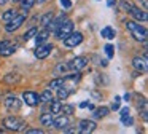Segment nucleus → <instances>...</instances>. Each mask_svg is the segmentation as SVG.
Instances as JSON below:
<instances>
[{
	"mask_svg": "<svg viewBox=\"0 0 148 134\" xmlns=\"http://www.w3.org/2000/svg\"><path fill=\"white\" fill-rule=\"evenodd\" d=\"M124 27L127 29L129 32H131L132 38H134L135 41H140V43L147 41V38H148V30H147V27H145L143 24L134 21V19H127V21L124 22Z\"/></svg>",
	"mask_w": 148,
	"mask_h": 134,
	"instance_id": "f257e3e1",
	"label": "nucleus"
},
{
	"mask_svg": "<svg viewBox=\"0 0 148 134\" xmlns=\"http://www.w3.org/2000/svg\"><path fill=\"white\" fill-rule=\"evenodd\" d=\"M2 126L5 128V131H11V133H21V131L26 129L27 123L24 118L21 117H16L14 113L8 115L2 120Z\"/></svg>",
	"mask_w": 148,
	"mask_h": 134,
	"instance_id": "f03ea898",
	"label": "nucleus"
},
{
	"mask_svg": "<svg viewBox=\"0 0 148 134\" xmlns=\"http://www.w3.org/2000/svg\"><path fill=\"white\" fill-rule=\"evenodd\" d=\"M27 21V16L23 15V13H18L11 21L5 22V32L7 34H14L19 27H23V24Z\"/></svg>",
	"mask_w": 148,
	"mask_h": 134,
	"instance_id": "7ed1b4c3",
	"label": "nucleus"
},
{
	"mask_svg": "<svg viewBox=\"0 0 148 134\" xmlns=\"http://www.w3.org/2000/svg\"><path fill=\"white\" fill-rule=\"evenodd\" d=\"M83 40H84V37H83V34H81L80 30H77V32L72 30L70 34H69L64 40H61V41L64 43L65 48H75V46H78V45L83 43Z\"/></svg>",
	"mask_w": 148,
	"mask_h": 134,
	"instance_id": "20e7f679",
	"label": "nucleus"
},
{
	"mask_svg": "<svg viewBox=\"0 0 148 134\" xmlns=\"http://www.w3.org/2000/svg\"><path fill=\"white\" fill-rule=\"evenodd\" d=\"M3 105H5V108H7L8 113H18V112L21 110L23 101H21V99L18 97V96L10 94V96H7V99L3 101Z\"/></svg>",
	"mask_w": 148,
	"mask_h": 134,
	"instance_id": "39448f33",
	"label": "nucleus"
},
{
	"mask_svg": "<svg viewBox=\"0 0 148 134\" xmlns=\"http://www.w3.org/2000/svg\"><path fill=\"white\" fill-rule=\"evenodd\" d=\"M73 27H75V26H73V21L67 18V19H65V21L54 30V37L58 38V40H64V38L67 37V35L70 34L72 30H73Z\"/></svg>",
	"mask_w": 148,
	"mask_h": 134,
	"instance_id": "423d86ee",
	"label": "nucleus"
},
{
	"mask_svg": "<svg viewBox=\"0 0 148 134\" xmlns=\"http://www.w3.org/2000/svg\"><path fill=\"white\" fill-rule=\"evenodd\" d=\"M97 129V123L92 120V118H83V120L78 121V133L81 134H89V133H94Z\"/></svg>",
	"mask_w": 148,
	"mask_h": 134,
	"instance_id": "0eeeda50",
	"label": "nucleus"
},
{
	"mask_svg": "<svg viewBox=\"0 0 148 134\" xmlns=\"http://www.w3.org/2000/svg\"><path fill=\"white\" fill-rule=\"evenodd\" d=\"M54 50L53 43H43V45H37V50L34 51L37 59H46L51 54V51Z\"/></svg>",
	"mask_w": 148,
	"mask_h": 134,
	"instance_id": "6e6552de",
	"label": "nucleus"
},
{
	"mask_svg": "<svg viewBox=\"0 0 148 134\" xmlns=\"http://www.w3.org/2000/svg\"><path fill=\"white\" fill-rule=\"evenodd\" d=\"M23 101L26 102L29 107H37L38 104H42L40 101V94L35 91H24L23 93Z\"/></svg>",
	"mask_w": 148,
	"mask_h": 134,
	"instance_id": "1a4fd4ad",
	"label": "nucleus"
},
{
	"mask_svg": "<svg viewBox=\"0 0 148 134\" xmlns=\"http://www.w3.org/2000/svg\"><path fill=\"white\" fill-rule=\"evenodd\" d=\"M88 62H89L88 56H77L69 62V67H70V70H80L81 72L83 69L88 67Z\"/></svg>",
	"mask_w": 148,
	"mask_h": 134,
	"instance_id": "9d476101",
	"label": "nucleus"
},
{
	"mask_svg": "<svg viewBox=\"0 0 148 134\" xmlns=\"http://www.w3.org/2000/svg\"><path fill=\"white\" fill-rule=\"evenodd\" d=\"M129 15H131V18L134 19V21H137V22H147V21H148V13H147V10L138 8V6H135V5L131 8Z\"/></svg>",
	"mask_w": 148,
	"mask_h": 134,
	"instance_id": "9b49d317",
	"label": "nucleus"
},
{
	"mask_svg": "<svg viewBox=\"0 0 148 134\" xmlns=\"http://www.w3.org/2000/svg\"><path fill=\"white\" fill-rule=\"evenodd\" d=\"M132 67H134V70H137L140 73H147V70H148L147 57L145 56H134L132 57Z\"/></svg>",
	"mask_w": 148,
	"mask_h": 134,
	"instance_id": "f8f14e48",
	"label": "nucleus"
},
{
	"mask_svg": "<svg viewBox=\"0 0 148 134\" xmlns=\"http://www.w3.org/2000/svg\"><path fill=\"white\" fill-rule=\"evenodd\" d=\"M67 124H70V117L69 115H56L54 118H53V123H51V126L54 128V129H58V131H62Z\"/></svg>",
	"mask_w": 148,
	"mask_h": 134,
	"instance_id": "ddd939ff",
	"label": "nucleus"
},
{
	"mask_svg": "<svg viewBox=\"0 0 148 134\" xmlns=\"http://www.w3.org/2000/svg\"><path fill=\"white\" fill-rule=\"evenodd\" d=\"M137 110H138V113L142 115V120L147 121L148 120V102H147V97L138 96V99H137Z\"/></svg>",
	"mask_w": 148,
	"mask_h": 134,
	"instance_id": "4468645a",
	"label": "nucleus"
},
{
	"mask_svg": "<svg viewBox=\"0 0 148 134\" xmlns=\"http://www.w3.org/2000/svg\"><path fill=\"white\" fill-rule=\"evenodd\" d=\"M49 35H51V30H49L48 27L38 29V30H37V34H35V43L37 45L46 43V41H48V38H49Z\"/></svg>",
	"mask_w": 148,
	"mask_h": 134,
	"instance_id": "2eb2a0df",
	"label": "nucleus"
},
{
	"mask_svg": "<svg viewBox=\"0 0 148 134\" xmlns=\"http://www.w3.org/2000/svg\"><path fill=\"white\" fill-rule=\"evenodd\" d=\"M65 19H67V15H65L64 11H62V13H59L58 16H53L51 22H49V24H48V29H49V30H51V32H54L56 29H58L59 26H61L62 22L65 21Z\"/></svg>",
	"mask_w": 148,
	"mask_h": 134,
	"instance_id": "dca6fc26",
	"label": "nucleus"
},
{
	"mask_svg": "<svg viewBox=\"0 0 148 134\" xmlns=\"http://www.w3.org/2000/svg\"><path fill=\"white\" fill-rule=\"evenodd\" d=\"M110 113V107H105V105H102V107H97L92 110V115H91V118L92 120H102V118L108 117Z\"/></svg>",
	"mask_w": 148,
	"mask_h": 134,
	"instance_id": "f3484780",
	"label": "nucleus"
},
{
	"mask_svg": "<svg viewBox=\"0 0 148 134\" xmlns=\"http://www.w3.org/2000/svg\"><path fill=\"white\" fill-rule=\"evenodd\" d=\"M21 80H23V77L18 72H8L7 75L3 77L5 85H18V83H21Z\"/></svg>",
	"mask_w": 148,
	"mask_h": 134,
	"instance_id": "a211bd4d",
	"label": "nucleus"
},
{
	"mask_svg": "<svg viewBox=\"0 0 148 134\" xmlns=\"http://www.w3.org/2000/svg\"><path fill=\"white\" fill-rule=\"evenodd\" d=\"M49 113H53L56 117V115H59L62 112V101H59V99H53L51 102H49Z\"/></svg>",
	"mask_w": 148,
	"mask_h": 134,
	"instance_id": "6ab92c4d",
	"label": "nucleus"
},
{
	"mask_svg": "<svg viewBox=\"0 0 148 134\" xmlns=\"http://www.w3.org/2000/svg\"><path fill=\"white\" fill-rule=\"evenodd\" d=\"M100 35H102L103 38H107V40H113V38L116 37V30L112 26H105V27L100 29Z\"/></svg>",
	"mask_w": 148,
	"mask_h": 134,
	"instance_id": "aec40b11",
	"label": "nucleus"
},
{
	"mask_svg": "<svg viewBox=\"0 0 148 134\" xmlns=\"http://www.w3.org/2000/svg\"><path fill=\"white\" fill-rule=\"evenodd\" d=\"M53 118H54V115H53V113H49V112H45V113L40 115L38 121H40V124H42V126H46V128L49 126V128H51Z\"/></svg>",
	"mask_w": 148,
	"mask_h": 134,
	"instance_id": "412c9836",
	"label": "nucleus"
},
{
	"mask_svg": "<svg viewBox=\"0 0 148 134\" xmlns=\"http://www.w3.org/2000/svg\"><path fill=\"white\" fill-rule=\"evenodd\" d=\"M53 16H54V13H53V11H46V13H43V15L38 18L40 27H48V24L51 22Z\"/></svg>",
	"mask_w": 148,
	"mask_h": 134,
	"instance_id": "4be33fe9",
	"label": "nucleus"
},
{
	"mask_svg": "<svg viewBox=\"0 0 148 134\" xmlns=\"http://www.w3.org/2000/svg\"><path fill=\"white\" fill-rule=\"evenodd\" d=\"M18 48H19V43H14V45H13V43H10L7 48H5V50L0 51V56H2V57H8V56H11V54L16 53Z\"/></svg>",
	"mask_w": 148,
	"mask_h": 134,
	"instance_id": "5701e85b",
	"label": "nucleus"
},
{
	"mask_svg": "<svg viewBox=\"0 0 148 134\" xmlns=\"http://www.w3.org/2000/svg\"><path fill=\"white\" fill-rule=\"evenodd\" d=\"M54 99V94H53V89H49V88H46V89H43L42 93H40V101L42 102H45V104H49V102Z\"/></svg>",
	"mask_w": 148,
	"mask_h": 134,
	"instance_id": "b1692460",
	"label": "nucleus"
},
{
	"mask_svg": "<svg viewBox=\"0 0 148 134\" xmlns=\"http://www.w3.org/2000/svg\"><path fill=\"white\" fill-rule=\"evenodd\" d=\"M94 82H96L97 86H105V85H108V77H107V73L97 72V73H94Z\"/></svg>",
	"mask_w": 148,
	"mask_h": 134,
	"instance_id": "393cba45",
	"label": "nucleus"
},
{
	"mask_svg": "<svg viewBox=\"0 0 148 134\" xmlns=\"http://www.w3.org/2000/svg\"><path fill=\"white\" fill-rule=\"evenodd\" d=\"M18 13H19V11H18L16 8H10V10H7V11H3V13H2V21H3V22L11 21V19H13L14 16L18 15Z\"/></svg>",
	"mask_w": 148,
	"mask_h": 134,
	"instance_id": "a878e982",
	"label": "nucleus"
},
{
	"mask_svg": "<svg viewBox=\"0 0 148 134\" xmlns=\"http://www.w3.org/2000/svg\"><path fill=\"white\" fill-rule=\"evenodd\" d=\"M69 70H70L69 62H59L58 66L54 67V73H56V75H65Z\"/></svg>",
	"mask_w": 148,
	"mask_h": 134,
	"instance_id": "bb28decb",
	"label": "nucleus"
},
{
	"mask_svg": "<svg viewBox=\"0 0 148 134\" xmlns=\"http://www.w3.org/2000/svg\"><path fill=\"white\" fill-rule=\"evenodd\" d=\"M64 83H65L64 77H56V78H53L51 82L48 83V88H49V89H58L59 86H62Z\"/></svg>",
	"mask_w": 148,
	"mask_h": 134,
	"instance_id": "cd10ccee",
	"label": "nucleus"
},
{
	"mask_svg": "<svg viewBox=\"0 0 148 134\" xmlns=\"http://www.w3.org/2000/svg\"><path fill=\"white\" fill-rule=\"evenodd\" d=\"M70 93L72 91H69V89L62 85V86H59V88H58V97H56V99H59V101H67V97L70 96Z\"/></svg>",
	"mask_w": 148,
	"mask_h": 134,
	"instance_id": "c85d7f7f",
	"label": "nucleus"
},
{
	"mask_svg": "<svg viewBox=\"0 0 148 134\" xmlns=\"http://www.w3.org/2000/svg\"><path fill=\"white\" fill-rule=\"evenodd\" d=\"M65 82H72V83H78L81 80V72L80 70H75L73 73H69V75L64 77Z\"/></svg>",
	"mask_w": 148,
	"mask_h": 134,
	"instance_id": "c756f323",
	"label": "nucleus"
},
{
	"mask_svg": "<svg viewBox=\"0 0 148 134\" xmlns=\"http://www.w3.org/2000/svg\"><path fill=\"white\" fill-rule=\"evenodd\" d=\"M37 30H38V27H35V26H32V27H30L27 32H24V34H23V37H21V38H23L24 41H29L30 38H34V37H35Z\"/></svg>",
	"mask_w": 148,
	"mask_h": 134,
	"instance_id": "7c9ffc66",
	"label": "nucleus"
},
{
	"mask_svg": "<svg viewBox=\"0 0 148 134\" xmlns=\"http://www.w3.org/2000/svg\"><path fill=\"white\" fill-rule=\"evenodd\" d=\"M103 51H105V54H107V59H108V61L115 57V46H113V45L107 43L105 46H103Z\"/></svg>",
	"mask_w": 148,
	"mask_h": 134,
	"instance_id": "2f4dec72",
	"label": "nucleus"
},
{
	"mask_svg": "<svg viewBox=\"0 0 148 134\" xmlns=\"http://www.w3.org/2000/svg\"><path fill=\"white\" fill-rule=\"evenodd\" d=\"M61 113L72 117V115L75 113V105H72V104H62V112H61Z\"/></svg>",
	"mask_w": 148,
	"mask_h": 134,
	"instance_id": "473e14b6",
	"label": "nucleus"
},
{
	"mask_svg": "<svg viewBox=\"0 0 148 134\" xmlns=\"http://www.w3.org/2000/svg\"><path fill=\"white\" fill-rule=\"evenodd\" d=\"M132 6H134V3H132L131 0H121V2H119V8H121L123 11H126V13L131 11Z\"/></svg>",
	"mask_w": 148,
	"mask_h": 134,
	"instance_id": "72a5a7b5",
	"label": "nucleus"
},
{
	"mask_svg": "<svg viewBox=\"0 0 148 134\" xmlns=\"http://www.w3.org/2000/svg\"><path fill=\"white\" fill-rule=\"evenodd\" d=\"M89 96L94 99V101H102V97H103V94L99 91V89H91V91H89Z\"/></svg>",
	"mask_w": 148,
	"mask_h": 134,
	"instance_id": "f704fd0d",
	"label": "nucleus"
},
{
	"mask_svg": "<svg viewBox=\"0 0 148 134\" xmlns=\"http://www.w3.org/2000/svg\"><path fill=\"white\" fill-rule=\"evenodd\" d=\"M19 3H21V6H23V8H29L30 10L37 3V0H19Z\"/></svg>",
	"mask_w": 148,
	"mask_h": 134,
	"instance_id": "c9c22d12",
	"label": "nucleus"
},
{
	"mask_svg": "<svg viewBox=\"0 0 148 134\" xmlns=\"http://www.w3.org/2000/svg\"><path fill=\"white\" fill-rule=\"evenodd\" d=\"M23 133H26V134H42V133H45V131H43L42 128H26Z\"/></svg>",
	"mask_w": 148,
	"mask_h": 134,
	"instance_id": "e433bc0d",
	"label": "nucleus"
},
{
	"mask_svg": "<svg viewBox=\"0 0 148 134\" xmlns=\"http://www.w3.org/2000/svg\"><path fill=\"white\" fill-rule=\"evenodd\" d=\"M121 123L124 124V126H132V124H134V118H132V115L129 113L127 117H123L121 118Z\"/></svg>",
	"mask_w": 148,
	"mask_h": 134,
	"instance_id": "4c0bfd02",
	"label": "nucleus"
},
{
	"mask_svg": "<svg viewBox=\"0 0 148 134\" xmlns=\"http://www.w3.org/2000/svg\"><path fill=\"white\" fill-rule=\"evenodd\" d=\"M119 104H121V97L116 96L115 101L112 102V105H110V110H119Z\"/></svg>",
	"mask_w": 148,
	"mask_h": 134,
	"instance_id": "58836bf2",
	"label": "nucleus"
},
{
	"mask_svg": "<svg viewBox=\"0 0 148 134\" xmlns=\"http://www.w3.org/2000/svg\"><path fill=\"white\" fill-rule=\"evenodd\" d=\"M62 133H65V134H70V133H78V128L77 126H70V124H67V126L62 129Z\"/></svg>",
	"mask_w": 148,
	"mask_h": 134,
	"instance_id": "ea45409f",
	"label": "nucleus"
},
{
	"mask_svg": "<svg viewBox=\"0 0 148 134\" xmlns=\"http://www.w3.org/2000/svg\"><path fill=\"white\" fill-rule=\"evenodd\" d=\"M59 2H61V6L64 10H70L72 5H73V3H72V0H59Z\"/></svg>",
	"mask_w": 148,
	"mask_h": 134,
	"instance_id": "a19ab883",
	"label": "nucleus"
},
{
	"mask_svg": "<svg viewBox=\"0 0 148 134\" xmlns=\"http://www.w3.org/2000/svg\"><path fill=\"white\" fill-rule=\"evenodd\" d=\"M131 113V110H129V107H123V108H119V117H127V115Z\"/></svg>",
	"mask_w": 148,
	"mask_h": 134,
	"instance_id": "79ce46f5",
	"label": "nucleus"
},
{
	"mask_svg": "<svg viewBox=\"0 0 148 134\" xmlns=\"http://www.w3.org/2000/svg\"><path fill=\"white\" fill-rule=\"evenodd\" d=\"M10 43H11L10 40H2V41H0V51H2V50H5V48H7Z\"/></svg>",
	"mask_w": 148,
	"mask_h": 134,
	"instance_id": "37998d69",
	"label": "nucleus"
},
{
	"mask_svg": "<svg viewBox=\"0 0 148 134\" xmlns=\"http://www.w3.org/2000/svg\"><path fill=\"white\" fill-rule=\"evenodd\" d=\"M107 5H108V6H116V5H118V2H116V0H107Z\"/></svg>",
	"mask_w": 148,
	"mask_h": 134,
	"instance_id": "c03bdc74",
	"label": "nucleus"
},
{
	"mask_svg": "<svg viewBox=\"0 0 148 134\" xmlns=\"http://www.w3.org/2000/svg\"><path fill=\"white\" fill-rule=\"evenodd\" d=\"M138 3H142V8H143V10L148 8V2H147V0H138Z\"/></svg>",
	"mask_w": 148,
	"mask_h": 134,
	"instance_id": "a18cd8bd",
	"label": "nucleus"
},
{
	"mask_svg": "<svg viewBox=\"0 0 148 134\" xmlns=\"http://www.w3.org/2000/svg\"><path fill=\"white\" fill-rule=\"evenodd\" d=\"M88 104H89V101H84V102H80V105H78V107H80V108H86V107H88Z\"/></svg>",
	"mask_w": 148,
	"mask_h": 134,
	"instance_id": "49530a36",
	"label": "nucleus"
},
{
	"mask_svg": "<svg viewBox=\"0 0 148 134\" xmlns=\"http://www.w3.org/2000/svg\"><path fill=\"white\" fill-rule=\"evenodd\" d=\"M123 99H124L126 102H129V101H131V93H126V94L123 96Z\"/></svg>",
	"mask_w": 148,
	"mask_h": 134,
	"instance_id": "de8ad7c7",
	"label": "nucleus"
},
{
	"mask_svg": "<svg viewBox=\"0 0 148 134\" xmlns=\"http://www.w3.org/2000/svg\"><path fill=\"white\" fill-rule=\"evenodd\" d=\"M86 108H89V110L92 112L94 108H96V105H94V104H88V107H86Z\"/></svg>",
	"mask_w": 148,
	"mask_h": 134,
	"instance_id": "09e8293b",
	"label": "nucleus"
},
{
	"mask_svg": "<svg viewBox=\"0 0 148 134\" xmlns=\"http://www.w3.org/2000/svg\"><path fill=\"white\" fill-rule=\"evenodd\" d=\"M8 2H10V0H0V6H3V5H7Z\"/></svg>",
	"mask_w": 148,
	"mask_h": 134,
	"instance_id": "8fccbe9b",
	"label": "nucleus"
},
{
	"mask_svg": "<svg viewBox=\"0 0 148 134\" xmlns=\"http://www.w3.org/2000/svg\"><path fill=\"white\" fill-rule=\"evenodd\" d=\"M138 75H140V72H137V70H135V72H134V73H132V77H134V78H137V77H138Z\"/></svg>",
	"mask_w": 148,
	"mask_h": 134,
	"instance_id": "3c124183",
	"label": "nucleus"
}]
</instances>
